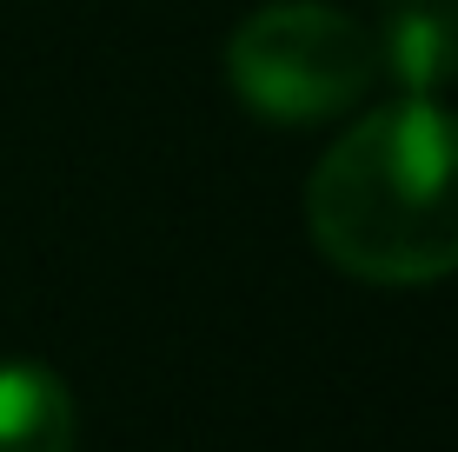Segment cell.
Wrapping results in <instances>:
<instances>
[{
  "label": "cell",
  "mask_w": 458,
  "mask_h": 452,
  "mask_svg": "<svg viewBox=\"0 0 458 452\" xmlns=\"http://www.w3.org/2000/svg\"><path fill=\"white\" fill-rule=\"evenodd\" d=\"M372 54L399 100H438L458 81V0H378Z\"/></svg>",
  "instance_id": "3"
},
{
  "label": "cell",
  "mask_w": 458,
  "mask_h": 452,
  "mask_svg": "<svg viewBox=\"0 0 458 452\" xmlns=\"http://www.w3.org/2000/svg\"><path fill=\"white\" fill-rule=\"evenodd\" d=\"M81 413L54 366L0 360V452H73Z\"/></svg>",
  "instance_id": "4"
},
{
  "label": "cell",
  "mask_w": 458,
  "mask_h": 452,
  "mask_svg": "<svg viewBox=\"0 0 458 452\" xmlns=\"http://www.w3.org/2000/svg\"><path fill=\"white\" fill-rule=\"evenodd\" d=\"M306 233L366 286H432L458 273V114L392 100L345 127L306 180Z\"/></svg>",
  "instance_id": "1"
},
{
  "label": "cell",
  "mask_w": 458,
  "mask_h": 452,
  "mask_svg": "<svg viewBox=\"0 0 458 452\" xmlns=\"http://www.w3.org/2000/svg\"><path fill=\"white\" fill-rule=\"evenodd\" d=\"M226 81L259 120L319 127L372 93V27L326 0H266L226 34Z\"/></svg>",
  "instance_id": "2"
}]
</instances>
